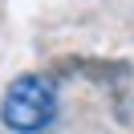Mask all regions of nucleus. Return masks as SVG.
Masks as SVG:
<instances>
[{"label":"nucleus","instance_id":"f257e3e1","mask_svg":"<svg viewBox=\"0 0 134 134\" xmlns=\"http://www.w3.org/2000/svg\"><path fill=\"white\" fill-rule=\"evenodd\" d=\"M57 118V90L49 77L41 73H25L4 90L0 102V122L12 134H37Z\"/></svg>","mask_w":134,"mask_h":134}]
</instances>
